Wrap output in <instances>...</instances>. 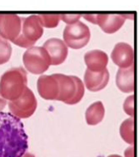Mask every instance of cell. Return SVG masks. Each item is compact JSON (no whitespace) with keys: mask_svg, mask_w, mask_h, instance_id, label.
<instances>
[{"mask_svg":"<svg viewBox=\"0 0 139 157\" xmlns=\"http://www.w3.org/2000/svg\"><path fill=\"white\" fill-rule=\"evenodd\" d=\"M27 75L22 67L6 71L0 78V94L6 100L18 99L27 87Z\"/></svg>","mask_w":139,"mask_h":157,"instance_id":"cell-2","label":"cell"},{"mask_svg":"<svg viewBox=\"0 0 139 157\" xmlns=\"http://www.w3.org/2000/svg\"><path fill=\"white\" fill-rule=\"evenodd\" d=\"M125 157H134V149L133 146L128 147L125 151Z\"/></svg>","mask_w":139,"mask_h":157,"instance_id":"cell-23","label":"cell"},{"mask_svg":"<svg viewBox=\"0 0 139 157\" xmlns=\"http://www.w3.org/2000/svg\"><path fill=\"white\" fill-rule=\"evenodd\" d=\"M22 157H35L34 155H33V154L31 153H25V155H23Z\"/></svg>","mask_w":139,"mask_h":157,"instance_id":"cell-25","label":"cell"},{"mask_svg":"<svg viewBox=\"0 0 139 157\" xmlns=\"http://www.w3.org/2000/svg\"><path fill=\"white\" fill-rule=\"evenodd\" d=\"M91 39V31L84 23L78 21L67 25L63 31V40L67 47L80 49L86 46Z\"/></svg>","mask_w":139,"mask_h":157,"instance_id":"cell-6","label":"cell"},{"mask_svg":"<svg viewBox=\"0 0 139 157\" xmlns=\"http://www.w3.org/2000/svg\"><path fill=\"white\" fill-rule=\"evenodd\" d=\"M61 20L67 23V25H73L76 22L80 21V19L82 17L80 14H61Z\"/></svg>","mask_w":139,"mask_h":157,"instance_id":"cell-21","label":"cell"},{"mask_svg":"<svg viewBox=\"0 0 139 157\" xmlns=\"http://www.w3.org/2000/svg\"><path fill=\"white\" fill-rule=\"evenodd\" d=\"M12 48L9 41L0 36V65H4L10 59Z\"/></svg>","mask_w":139,"mask_h":157,"instance_id":"cell-19","label":"cell"},{"mask_svg":"<svg viewBox=\"0 0 139 157\" xmlns=\"http://www.w3.org/2000/svg\"><path fill=\"white\" fill-rule=\"evenodd\" d=\"M43 48L49 54L52 66L61 65L66 60L68 55V48L64 41L59 38L52 37L45 41Z\"/></svg>","mask_w":139,"mask_h":157,"instance_id":"cell-10","label":"cell"},{"mask_svg":"<svg viewBox=\"0 0 139 157\" xmlns=\"http://www.w3.org/2000/svg\"><path fill=\"white\" fill-rule=\"evenodd\" d=\"M7 104V100L3 98V96L0 94V112L2 111V110H4V108L6 106Z\"/></svg>","mask_w":139,"mask_h":157,"instance_id":"cell-24","label":"cell"},{"mask_svg":"<svg viewBox=\"0 0 139 157\" xmlns=\"http://www.w3.org/2000/svg\"><path fill=\"white\" fill-rule=\"evenodd\" d=\"M109 81V72L108 69L101 72H94L86 69L84 76L85 87L92 92H98L106 87Z\"/></svg>","mask_w":139,"mask_h":157,"instance_id":"cell-13","label":"cell"},{"mask_svg":"<svg viewBox=\"0 0 139 157\" xmlns=\"http://www.w3.org/2000/svg\"><path fill=\"white\" fill-rule=\"evenodd\" d=\"M111 59L120 68L131 67L134 63L133 48L126 43H118L111 53Z\"/></svg>","mask_w":139,"mask_h":157,"instance_id":"cell-11","label":"cell"},{"mask_svg":"<svg viewBox=\"0 0 139 157\" xmlns=\"http://www.w3.org/2000/svg\"><path fill=\"white\" fill-rule=\"evenodd\" d=\"M120 134L125 142L133 146L134 144V117L125 120L121 125Z\"/></svg>","mask_w":139,"mask_h":157,"instance_id":"cell-17","label":"cell"},{"mask_svg":"<svg viewBox=\"0 0 139 157\" xmlns=\"http://www.w3.org/2000/svg\"><path fill=\"white\" fill-rule=\"evenodd\" d=\"M108 157H122V156L119 155H108Z\"/></svg>","mask_w":139,"mask_h":157,"instance_id":"cell-26","label":"cell"},{"mask_svg":"<svg viewBox=\"0 0 139 157\" xmlns=\"http://www.w3.org/2000/svg\"><path fill=\"white\" fill-rule=\"evenodd\" d=\"M82 17L93 24H96V14H84L82 15Z\"/></svg>","mask_w":139,"mask_h":157,"instance_id":"cell-22","label":"cell"},{"mask_svg":"<svg viewBox=\"0 0 139 157\" xmlns=\"http://www.w3.org/2000/svg\"><path fill=\"white\" fill-rule=\"evenodd\" d=\"M133 19V14H96V25L104 33H114L123 26L126 19Z\"/></svg>","mask_w":139,"mask_h":157,"instance_id":"cell-9","label":"cell"},{"mask_svg":"<svg viewBox=\"0 0 139 157\" xmlns=\"http://www.w3.org/2000/svg\"><path fill=\"white\" fill-rule=\"evenodd\" d=\"M116 85L123 93L134 91V66L128 68H120L116 74Z\"/></svg>","mask_w":139,"mask_h":157,"instance_id":"cell-15","label":"cell"},{"mask_svg":"<svg viewBox=\"0 0 139 157\" xmlns=\"http://www.w3.org/2000/svg\"><path fill=\"white\" fill-rule=\"evenodd\" d=\"M22 31L17 38L13 43L22 48L33 47L43 33L44 28L41 25L38 15H32L28 17H22Z\"/></svg>","mask_w":139,"mask_h":157,"instance_id":"cell-4","label":"cell"},{"mask_svg":"<svg viewBox=\"0 0 139 157\" xmlns=\"http://www.w3.org/2000/svg\"><path fill=\"white\" fill-rule=\"evenodd\" d=\"M125 112L131 117H134V95L127 97L123 105Z\"/></svg>","mask_w":139,"mask_h":157,"instance_id":"cell-20","label":"cell"},{"mask_svg":"<svg viewBox=\"0 0 139 157\" xmlns=\"http://www.w3.org/2000/svg\"><path fill=\"white\" fill-rule=\"evenodd\" d=\"M28 149V137L21 120L0 112V157H22Z\"/></svg>","mask_w":139,"mask_h":157,"instance_id":"cell-1","label":"cell"},{"mask_svg":"<svg viewBox=\"0 0 139 157\" xmlns=\"http://www.w3.org/2000/svg\"><path fill=\"white\" fill-rule=\"evenodd\" d=\"M26 69L33 74L39 75L45 72L51 64V58L45 48L33 46L27 48L22 57Z\"/></svg>","mask_w":139,"mask_h":157,"instance_id":"cell-5","label":"cell"},{"mask_svg":"<svg viewBox=\"0 0 139 157\" xmlns=\"http://www.w3.org/2000/svg\"><path fill=\"white\" fill-rule=\"evenodd\" d=\"M37 88L39 94L47 100H57L59 83L55 75H43L38 79Z\"/></svg>","mask_w":139,"mask_h":157,"instance_id":"cell-12","label":"cell"},{"mask_svg":"<svg viewBox=\"0 0 139 157\" xmlns=\"http://www.w3.org/2000/svg\"><path fill=\"white\" fill-rule=\"evenodd\" d=\"M37 99L33 91L27 88L18 99L9 102V109L12 115L19 119L32 117L37 109Z\"/></svg>","mask_w":139,"mask_h":157,"instance_id":"cell-7","label":"cell"},{"mask_svg":"<svg viewBox=\"0 0 139 157\" xmlns=\"http://www.w3.org/2000/svg\"><path fill=\"white\" fill-rule=\"evenodd\" d=\"M84 62L87 69L94 72H101L107 69L108 63V56L106 53L100 49H93L85 53Z\"/></svg>","mask_w":139,"mask_h":157,"instance_id":"cell-14","label":"cell"},{"mask_svg":"<svg viewBox=\"0 0 139 157\" xmlns=\"http://www.w3.org/2000/svg\"><path fill=\"white\" fill-rule=\"evenodd\" d=\"M54 75L59 83L58 101L67 105H76L83 99L84 85L79 77L59 73Z\"/></svg>","mask_w":139,"mask_h":157,"instance_id":"cell-3","label":"cell"},{"mask_svg":"<svg viewBox=\"0 0 139 157\" xmlns=\"http://www.w3.org/2000/svg\"><path fill=\"white\" fill-rule=\"evenodd\" d=\"M22 20L15 14H0V36L12 43L22 31Z\"/></svg>","mask_w":139,"mask_h":157,"instance_id":"cell-8","label":"cell"},{"mask_svg":"<svg viewBox=\"0 0 139 157\" xmlns=\"http://www.w3.org/2000/svg\"><path fill=\"white\" fill-rule=\"evenodd\" d=\"M38 16L42 26L46 28H54L58 26L59 21H61L60 14H39Z\"/></svg>","mask_w":139,"mask_h":157,"instance_id":"cell-18","label":"cell"},{"mask_svg":"<svg viewBox=\"0 0 139 157\" xmlns=\"http://www.w3.org/2000/svg\"><path fill=\"white\" fill-rule=\"evenodd\" d=\"M105 108L103 102L96 101L92 103L85 111V121L90 126H96L99 124L104 118Z\"/></svg>","mask_w":139,"mask_h":157,"instance_id":"cell-16","label":"cell"}]
</instances>
